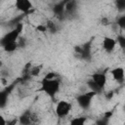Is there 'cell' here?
Wrapping results in <instances>:
<instances>
[{
    "label": "cell",
    "instance_id": "obj_5",
    "mask_svg": "<svg viewBox=\"0 0 125 125\" xmlns=\"http://www.w3.org/2000/svg\"><path fill=\"white\" fill-rule=\"evenodd\" d=\"M116 39L110 37V36H104L103 38V41H102V48L106 52V53H111L114 51L115 47H116Z\"/></svg>",
    "mask_w": 125,
    "mask_h": 125
},
{
    "label": "cell",
    "instance_id": "obj_17",
    "mask_svg": "<svg viewBox=\"0 0 125 125\" xmlns=\"http://www.w3.org/2000/svg\"><path fill=\"white\" fill-rule=\"evenodd\" d=\"M114 5L119 12L125 11V0H114Z\"/></svg>",
    "mask_w": 125,
    "mask_h": 125
},
{
    "label": "cell",
    "instance_id": "obj_25",
    "mask_svg": "<svg viewBox=\"0 0 125 125\" xmlns=\"http://www.w3.org/2000/svg\"><path fill=\"white\" fill-rule=\"evenodd\" d=\"M124 110H125V105H124Z\"/></svg>",
    "mask_w": 125,
    "mask_h": 125
},
{
    "label": "cell",
    "instance_id": "obj_13",
    "mask_svg": "<svg viewBox=\"0 0 125 125\" xmlns=\"http://www.w3.org/2000/svg\"><path fill=\"white\" fill-rule=\"evenodd\" d=\"M87 85H88L89 89H90L91 91L95 92L96 94H101V93L104 91V89H103L102 87H100V86H99L93 79H91V78L87 81Z\"/></svg>",
    "mask_w": 125,
    "mask_h": 125
},
{
    "label": "cell",
    "instance_id": "obj_18",
    "mask_svg": "<svg viewBox=\"0 0 125 125\" xmlns=\"http://www.w3.org/2000/svg\"><path fill=\"white\" fill-rule=\"evenodd\" d=\"M116 42H117V44L119 45V47L125 51V36H124V35H120V34L117 35V37H116Z\"/></svg>",
    "mask_w": 125,
    "mask_h": 125
},
{
    "label": "cell",
    "instance_id": "obj_7",
    "mask_svg": "<svg viewBox=\"0 0 125 125\" xmlns=\"http://www.w3.org/2000/svg\"><path fill=\"white\" fill-rule=\"evenodd\" d=\"M15 7L21 13L26 14L32 9V3L30 0H15Z\"/></svg>",
    "mask_w": 125,
    "mask_h": 125
},
{
    "label": "cell",
    "instance_id": "obj_22",
    "mask_svg": "<svg viewBox=\"0 0 125 125\" xmlns=\"http://www.w3.org/2000/svg\"><path fill=\"white\" fill-rule=\"evenodd\" d=\"M36 29H37L38 31H40V32H46V31H48L46 24H39V25H37Z\"/></svg>",
    "mask_w": 125,
    "mask_h": 125
},
{
    "label": "cell",
    "instance_id": "obj_21",
    "mask_svg": "<svg viewBox=\"0 0 125 125\" xmlns=\"http://www.w3.org/2000/svg\"><path fill=\"white\" fill-rule=\"evenodd\" d=\"M108 120H109V118H108V117L104 116V117L100 118L96 123H97V124H99V125H106V124L108 123Z\"/></svg>",
    "mask_w": 125,
    "mask_h": 125
},
{
    "label": "cell",
    "instance_id": "obj_1",
    "mask_svg": "<svg viewBox=\"0 0 125 125\" xmlns=\"http://www.w3.org/2000/svg\"><path fill=\"white\" fill-rule=\"evenodd\" d=\"M61 88V79L60 77L57 78H46L43 77L40 81V88L39 91L46 94L51 99H54L55 96L59 93Z\"/></svg>",
    "mask_w": 125,
    "mask_h": 125
},
{
    "label": "cell",
    "instance_id": "obj_16",
    "mask_svg": "<svg viewBox=\"0 0 125 125\" xmlns=\"http://www.w3.org/2000/svg\"><path fill=\"white\" fill-rule=\"evenodd\" d=\"M46 26H47V30L50 32V33H56L58 31V27H57V24L53 21H47L46 22Z\"/></svg>",
    "mask_w": 125,
    "mask_h": 125
},
{
    "label": "cell",
    "instance_id": "obj_20",
    "mask_svg": "<svg viewBox=\"0 0 125 125\" xmlns=\"http://www.w3.org/2000/svg\"><path fill=\"white\" fill-rule=\"evenodd\" d=\"M40 70H41V66H33L29 68L28 73L30 76H37L40 73Z\"/></svg>",
    "mask_w": 125,
    "mask_h": 125
},
{
    "label": "cell",
    "instance_id": "obj_4",
    "mask_svg": "<svg viewBox=\"0 0 125 125\" xmlns=\"http://www.w3.org/2000/svg\"><path fill=\"white\" fill-rule=\"evenodd\" d=\"M97 94L93 91H89L87 93H83V94H80L76 97V103L78 104V105L83 108V109H88L90 106H91V104H92V100L93 98L96 96Z\"/></svg>",
    "mask_w": 125,
    "mask_h": 125
},
{
    "label": "cell",
    "instance_id": "obj_10",
    "mask_svg": "<svg viewBox=\"0 0 125 125\" xmlns=\"http://www.w3.org/2000/svg\"><path fill=\"white\" fill-rule=\"evenodd\" d=\"M35 120V116L34 114L31 112V111H25L23 112L20 117H19V122L21 124H23V125H28V124H31L33 123Z\"/></svg>",
    "mask_w": 125,
    "mask_h": 125
},
{
    "label": "cell",
    "instance_id": "obj_11",
    "mask_svg": "<svg viewBox=\"0 0 125 125\" xmlns=\"http://www.w3.org/2000/svg\"><path fill=\"white\" fill-rule=\"evenodd\" d=\"M65 2L66 0H63L62 2H59L57 4L54 5L53 7V13L57 16V17H60V16H62L63 14H65Z\"/></svg>",
    "mask_w": 125,
    "mask_h": 125
},
{
    "label": "cell",
    "instance_id": "obj_19",
    "mask_svg": "<svg viewBox=\"0 0 125 125\" xmlns=\"http://www.w3.org/2000/svg\"><path fill=\"white\" fill-rule=\"evenodd\" d=\"M116 24H117L121 29H124V30H125V15L120 16V17L117 18V20H116Z\"/></svg>",
    "mask_w": 125,
    "mask_h": 125
},
{
    "label": "cell",
    "instance_id": "obj_3",
    "mask_svg": "<svg viewBox=\"0 0 125 125\" xmlns=\"http://www.w3.org/2000/svg\"><path fill=\"white\" fill-rule=\"evenodd\" d=\"M71 108H72L71 103L62 100L57 103L55 107V113L59 118H63L69 114V112L71 111Z\"/></svg>",
    "mask_w": 125,
    "mask_h": 125
},
{
    "label": "cell",
    "instance_id": "obj_23",
    "mask_svg": "<svg viewBox=\"0 0 125 125\" xmlns=\"http://www.w3.org/2000/svg\"><path fill=\"white\" fill-rule=\"evenodd\" d=\"M101 22H102L103 25H107V24H109V21H108L107 18H103V19L101 20Z\"/></svg>",
    "mask_w": 125,
    "mask_h": 125
},
{
    "label": "cell",
    "instance_id": "obj_24",
    "mask_svg": "<svg viewBox=\"0 0 125 125\" xmlns=\"http://www.w3.org/2000/svg\"><path fill=\"white\" fill-rule=\"evenodd\" d=\"M113 95H114V94H113V92H112V91H110V92H108V93L105 95V98H106L107 100H110V99L113 97Z\"/></svg>",
    "mask_w": 125,
    "mask_h": 125
},
{
    "label": "cell",
    "instance_id": "obj_15",
    "mask_svg": "<svg viewBox=\"0 0 125 125\" xmlns=\"http://www.w3.org/2000/svg\"><path fill=\"white\" fill-rule=\"evenodd\" d=\"M86 121H87V116H77V117H73L69 121V123L71 125H84Z\"/></svg>",
    "mask_w": 125,
    "mask_h": 125
},
{
    "label": "cell",
    "instance_id": "obj_12",
    "mask_svg": "<svg viewBox=\"0 0 125 125\" xmlns=\"http://www.w3.org/2000/svg\"><path fill=\"white\" fill-rule=\"evenodd\" d=\"M64 8H65L66 14H73L77 10V1L76 0H66Z\"/></svg>",
    "mask_w": 125,
    "mask_h": 125
},
{
    "label": "cell",
    "instance_id": "obj_8",
    "mask_svg": "<svg viewBox=\"0 0 125 125\" xmlns=\"http://www.w3.org/2000/svg\"><path fill=\"white\" fill-rule=\"evenodd\" d=\"M82 48H83V51L80 55V60H84V61L89 62L92 58V44H91V41L86 42L85 44H83Z\"/></svg>",
    "mask_w": 125,
    "mask_h": 125
},
{
    "label": "cell",
    "instance_id": "obj_6",
    "mask_svg": "<svg viewBox=\"0 0 125 125\" xmlns=\"http://www.w3.org/2000/svg\"><path fill=\"white\" fill-rule=\"evenodd\" d=\"M110 74L112 76V79L117 83V84H122L125 81V70L121 66L114 67L113 69L110 70Z\"/></svg>",
    "mask_w": 125,
    "mask_h": 125
},
{
    "label": "cell",
    "instance_id": "obj_2",
    "mask_svg": "<svg viewBox=\"0 0 125 125\" xmlns=\"http://www.w3.org/2000/svg\"><path fill=\"white\" fill-rule=\"evenodd\" d=\"M22 29H23V23L21 22H18L16 23L15 27L7 32L1 39V46H4L5 44L7 43H10V42H16L20 39L21 35V32H22Z\"/></svg>",
    "mask_w": 125,
    "mask_h": 125
},
{
    "label": "cell",
    "instance_id": "obj_14",
    "mask_svg": "<svg viewBox=\"0 0 125 125\" xmlns=\"http://www.w3.org/2000/svg\"><path fill=\"white\" fill-rule=\"evenodd\" d=\"M2 47H3V49H4L5 52H7V53H13V52H15L19 48V42L18 41H16V42H10V43L5 44Z\"/></svg>",
    "mask_w": 125,
    "mask_h": 125
},
{
    "label": "cell",
    "instance_id": "obj_9",
    "mask_svg": "<svg viewBox=\"0 0 125 125\" xmlns=\"http://www.w3.org/2000/svg\"><path fill=\"white\" fill-rule=\"evenodd\" d=\"M91 79H93L103 89L106 85V75L104 72H95L91 75Z\"/></svg>",
    "mask_w": 125,
    "mask_h": 125
}]
</instances>
